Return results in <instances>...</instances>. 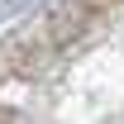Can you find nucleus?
Returning <instances> with one entry per match:
<instances>
[{"label":"nucleus","mask_w":124,"mask_h":124,"mask_svg":"<svg viewBox=\"0 0 124 124\" xmlns=\"http://www.w3.org/2000/svg\"><path fill=\"white\" fill-rule=\"evenodd\" d=\"M86 24H91V5H86V0H57V5L48 10V33H53L57 43L77 38Z\"/></svg>","instance_id":"obj_1"}]
</instances>
